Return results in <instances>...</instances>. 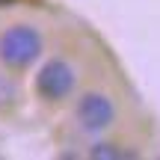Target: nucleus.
Segmentation results:
<instances>
[{
	"mask_svg": "<svg viewBox=\"0 0 160 160\" xmlns=\"http://www.w3.org/2000/svg\"><path fill=\"white\" fill-rule=\"evenodd\" d=\"M45 53V36L36 24H12L0 33V62L12 71H24L42 59Z\"/></svg>",
	"mask_w": 160,
	"mask_h": 160,
	"instance_id": "1",
	"label": "nucleus"
},
{
	"mask_svg": "<svg viewBox=\"0 0 160 160\" xmlns=\"http://www.w3.org/2000/svg\"><path fill=\"white\" fill-rule=\"evenodd\" d=\"M36 95L48 104H62L74 95L77 89V68L65 57H51L42 62V68L36 71Z\"/></svg>",
	"mask_w": 160,
	"mask_h": 160,
	"instance_id": "2",
	"label": "nucleus"
},
{
	"mask_svg": "<svg viewBox=\"0 0 160 160\" xmlns=\"http://www.w3.org/2000/svg\"><path fill=\"white\" fill-rule=\"evenodd\" d=\"M116 101L107 95V92H98V89H89L77 98V107H74V119L80 125V131L86 133H104L116 125Z\"/></svg>",
	"mask_w": 160,
	"mask_h": 160,
	"instance_id": "3",
	"label": "nucleus"
},
{
	"mask_svg": "<svg viewBox=\"0 0 160 160\" xmlns=\"http://www.w3.org/2000/svg\"><path fill=\"white\" fill-rule=\"evenodd\" d=\"M89 157H137V151H125L119 145H110V142H98L89 148Z\"/></svg>",
	"mask_w": 160,
	"mask_h": 160,
	"instance_id": "4",
	"label": "nucleus"
},
{
	"mask_svg": "<svg viewBox=\"0 0 160 160\" xmlns=\"http://www.w3.org/2000/svg\"><path fill=\"white\" fill-rule=\"evenodd\" d=\"M12 3H15V0H0V6H12Z\"/></svg>",
	"mask_w": 160,
	"mask_h": 160,
	"instance_id": "5",
	"label": "nucleus"
}]
</instances>
